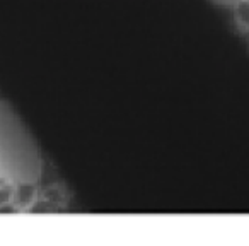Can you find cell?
<instances>
[{"instance_id": "6da1fadb", "label": "cell", "mask_w": 249, "mask_h": 246, "mask_svg": "<svg viewBox=\"0 0 249 246\" xmlns=\"http://www.w3.org/2000/svg\"><path fill=\"white\" fill-rule=\"evenodd\" d=\"M35 197V187L33 185H21L18 188V202L21 205H28Z\"/></svg>"}, {"instance_id": "7a4b0ae2", "label": "cell", "mask_w": 249, "mask_h": 246, "mask_svg": "<svg viewBox=\"0 0 249 246\" xmlns=\"http://www.w3.org/2000/svg\"><path fill=\"white\" fill-rule=\"evenodd\" d=\"M237 18L246 26H249V0H241L237 4Z\"/></svg>"}, {"instance_id": "3957f363", "label": "cell", "mask_w": 249, "mask_h": 246, "mask_svg": "<svg viewBox=\"0 0 249 246\" xmlns=\"http://www.w3.org/2000/svg\"><path fill=\"white\" fill-rule=\"evenodd\" d=\"M12 197V190L9 187L0 188V205H5Z\"/></svg>"}, {"instance_id": "277c9868", "label": "cell", "mask_w": 249, "mask_h": 246, "mask_svg": "<svg viewBox=\"0 0 249 246\" xmlns=\"http://www.w3.org/2000/svg\"><path fill=\"white\" fill-rule=\"evenodd\" d=\"M12 212H16V208L12 205H5V207L0 205V214H12Z\"/></svg>"}, {"instance_id": "5b68a950", "label": "cell", "mask_w": 249, "mask_h": 246, "mask_svg": "<svg viewBox=\"0 0 249 246\" xmlns=\"http://www.w3.org/2000/svg\"><path fill=\"white\" fill-rule=\"evenodd\" d=\"M0 183H2V181H0Z\"/></svg>"}]
</instances>
